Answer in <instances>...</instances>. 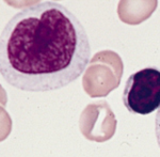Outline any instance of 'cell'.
<instances>
[{"mask_svg":"<svg viewBox=\"0 0 160 157\" xmlns=\"http://www.w3.org/2000/svg\"><path fill=\"white\" fill-rule=\"evenodd\" d=\"M123 103L128 111L138 114H149L159 109L160 68H145L128 77Z\"/></svg>","mask_w":160,"mask_h":157,"instance_id":"cell-2","label":"cell"},{"mask_svg":"<svg viewBox=\"0 0 160 157\" xmlns=\"http://www.w3.org/2000/svg\"><path fill=\"white\" fill-rule=\"evenodd\" d=\"M155 134H156L157 142L160 148V108L157 111L156 118H155Z\"/></svg>","mask_w":160,"mask_h":157,"instance_id":"cell-6","label":"cell"},{"mask_svg":"<svg viewBox=\"0 0 160 157\" xmlns=\"http://www.w3.org/2000/svg\"><path fill=\"white\" fill-rule=\"evenodd\" d=\"M91 45L81 22L56 1H38L13 15L0 35V75L26 92L60 90L81 76Z\"/></svg>","mask_w":160,"mask_h":157,"instance_id":"cell-1","label":"cell"},{"mask_svg":"<svg viewBox=\"0 0 160 157\" xmlns=\"http://www.w3.org/2000/svg\"><path fill=\"white\" fill-rule=\"evenodd\" d=\"M157 1H120L118 13L123 23L138 25L148 19L157 8Z\"/></svg>","mask_w":160,"mask_h":157,"instance_id":"cell-5","label":"cell"},{"mask_svg":"<svg viewBox=\"0 0 160 157\" xmlns=\"http://www.w3.org/2000/svg\"><path fill=\"white\" fill-rule=\"evenodd\" d=\"M117 117L106 101L89 104L79 118V129L83 137L94 142H106L114 136Z\"/></svg>","mask_w":160,"mask_h":157,"instance_id":"cell-4","label":"cell"},{"mask_svg":"<svg viewBox=\"0 0 160 157\" xmlns=\"http://www.w3.org/2000/svg\"><path fill=\"white\" fill-rule=\"evenodd\" d=\"M124 64L113 50H102L91 59L82 77V87L91 97H105L121 84Z\"/></svg>","mask_w":160,"mask_h":157,"instance_id":"cell-3","label":"cell"}]
</instances>
